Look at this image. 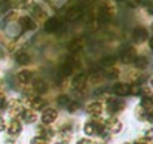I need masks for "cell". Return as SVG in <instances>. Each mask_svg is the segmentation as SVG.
Returning a JSON list of instances; mask_svg holds the SVG:
<instances>
[{
    "label": "cell",
    "mask_w": 153,
    "mask_h": 144,
    "mask_svg": "<svg viewBox=\"0 0 153 144\" xmlns=\"http://www.w3.org/2000/svg\"><path fill=\"white\" fill-rule=\"evenodd\" d=\"M24 110H25V108H24L21 99H18V98H12L10 101H7V111H9V114L12 116V119H18V117H21V114H22Z\"/></svg>",
    "instance_id": "cell-1"
},
{
    "label": "cell",
    "mask_w": 153,
    "mask_h": 144,
    "mask_svg": "<svg viewBox=\"0 0 153 144\" xmlns=\"http://www.w3.org/2000/svg\"><path fill=\"white\" fill-rule=\"evenodd\" d=\"M105 108H107L108 113L116 114V113H119V111H122L125 108V102L122 99H119V98H108L107 104H105Z\"/></svg>",
    "instance_id": "cell-2"
},
{
    "label": "cell",
    "mask_w": 153,
    "mask_h": 144,
    "mask_svg": "<svg viewBox=\"0 0 153 144\" xmlns=\"http://www.w3.org/2000/svg\"><path fill=\"white\" fill-rule=\"evenodd\" d=\"M76 64H77V62H76L74 58H68L65 62H62L61 67H59V74H61V77H68V76L73 73Z\"/></svg>",
    "instance_id": "cell-3"
},
{
    "label": "cell",
    "mask_w": 153,
    "mask_h": 144,
    "mask_svg": "<svg viewBox=\"0 0 153 144\" xmlns=\"http://www.w3.org/2000/svg\"><path fill=\"white\" fill-rule=\"evenodd\" d=\"M18 22H19V25H21V28H22L24 31H34L36 27H37L34 18H31V16H28V15L21 16V18L18 19Z\"/></svg>",
    "instance_id": "cell-4"
},
{
    "label": "cell",
    "mask_w": 153,
    "mask_h": 144,
    "mask_svg": "<svg viewBox=\"0 0 153 144\" xmlns=\"http://www.w3.org/2000/svg\"><path fill=\"white\" fill-rule=\"evenodd\" d=\"M86 82H88V76L85 73H79L73 77L71 80V88L74 91H82L85 86H86Z\"/></svg>",
    "instance_id": "cell-5"
},
{
    "label": "cell",
    "mask_w": 153,
    "mask_h": 144,
    "mask_svg": "<svg viewBox=\"0 0 153 144\" xmlns=\"http://www.w3.org/2000/svg\"><path fill=\"white\" fill-rule=\"evenodd\" d=\"M6 131H7V134L10 135V137H18L19 134H21V131H22V125H21V122L18 120V119H12L9 123H7V126H6Z\"/></svg>",
    "instance_id": "cell-6"
},
{
    "label": "cell",
    "mask_w": 153,
    "mask_h": 144,
    "mask_svg": "<svg viewBox=\"0 0 153 144\" xmlns=\"http://www.w3.org/2000/svg\"><path fill=\"white\" fill-rule=\"evenodd\" d=\"M135 58H137L135 50L131 46H126V48H123L120 50V59H122L123 64H131V62L135 61Z\"/></svg>",
    "instance_id": "cell-7"
},
{
    "label": "cell",
    "mask_w": 153,
    "mask_h": 144,
    "mask_svg": "<svg viewBox=\"0 0 153 144\" xmlns=\"http://www.w3.org/2000/svg\"><path fill=\"white\" fill-rule=\"evenodd\" d=\"M146 111H152L153 108V92L150 89L143 91V98H141V104H140Z\"/></svg>",
    "instance_id": "cell-8"
},
{
    "label": "cell",
    "mask_w": 153,
    "mask_h": 144,
    "mask_svg": "<svg viewBox=\"0 0 153 144\" xmlns=\"http://www.w3.org/2000/svg\"><path fill=\"white\" fill-rule=\"evenodd\" d=\"M86 113L92 117H98L102 113V104L100 101H92L86 105Z\"/></svg>",
    "instance_id": "cell-9"
},
{
    "label": "cell",
    "mask_w": 153,
    "mask_h": 144,
    "mask_svg": "<svg viewBox=\"0 0 153 144\" xmlns=\"http://www.w3.org/2000/svg\"><path fill=\"white\" fill-rule=\"evenodd\" d=\"M56 117H58V113H56L55 108H46L42 113V122H43V125H51V123H53L56 120Z\"/></svg>",
    "instance_id": "cell-10"
},
{
    "label": "cell",
    "mask_w": 153,
    "mask_h": 144,
    "mask_svg": "<svg viewBox=\"0 0 153 144\" xmlns=\"http://www.w3.org/2000/svg\"><path fill=\"white\" fill-rule=\"evenodd\" d=\"M82 15H83V9H82L80 6H73V7H70V9L67 10L65 18H67L68 21H77V19L82 18Z\"/></svg>",
    "instance_id": "cell-11"
},
{
    "label": "cell",
    "mask_w": 153,
    "mask_h": 144,
    "mask_svg": "<svg viewBox=\"0 0 153 144\" xmlns=\"http://www.w3.org/2000/svg\"><path fill=\"white\" fill-rule=\"evenodd\" d=\"M59 28H62L61 27V22H59V19L58 18H49L46 22H45V31L46 33H56Z\"/></svg>",
    "instance_id": "cell-12"
},
{
    "label": "cell",
    "mask_w": 153,
    "mask_h": 144,
    "mask_svg": "<svg viewBox=\"0 0 153 144\" xmlns=\"http://www.w3.org/2000/svg\"><path fill=\"white\" fill-rule=\"evenodd\" d=\"M105 128H108L110 132L117 134V132L122 131V122H120L117 117H110V119L105 122Z\"/></svg>",
    "instance_id": "cell-13"
},
{
    "label": "cell",
    "mask_w": 153,
    "mask_h": 144,
    "mask_svg": "<svg viewBox=\"0 0 153 144\" xmlns=\"http://www.w3.org/2000/svg\"><path fill=\"white\" fill-rule=\"evenodd\" d=\"M132 39H134V42H137V43H143V42L147 39V30H146L144 27H137V28H134V31H132Z\"/></svg>",
    "instance_id": "cell-14"
},
{
    "label": "cell",
    "mask_w": 153,
    "mask_h": 144,
    "mask_svg": "<svg viewBox=\"0 0 153 144\" xmlns=\"http://www.w3.org/2000/svg\"><path fill=\"white\" fill-rule=\"evenodd\" d=\"M111 15H113V10L108 7V4H105V6H101V7H100V10H98V13H97V18H98L100 22H107V21L111 18Z\"/></svg>",
    "instance_id": "cell-15"
},
{
    "label": "cell",
    "mask_w": 153,
    "mask_h": 144,
    "mask_svg": "<svg viewBox=\"0 0 153 144\" xmlns=\"http://www.w3.org/2000/svg\"><path fill=\"white\" fill-rule=\"evenodd\" d=\"M16 80L21 83V85H28L31 80H33V73L30 70H22L16 74Z\"/></svg>",
    "instance_id": "cell-16"
},
{
    "label": "cell",
    "mask_w": 153,
    "mask_h": 144,
    "mask_svg": "<svg viewBox=\"0 0 153 144\" xmlns=\"http://www.w3.org/2000/svg\"><path fill=\"white\" fill-rule=\"evenodd\" d=\"M113 92L116 94L117 96H125L129 94V85L128 83H116L114 86H113Z\"/></svg>",
    "instance_id": "cell-17"
},
{
    "label": "cell",
    "mask_w": 153,
    "mask_h": 144,
    "mask_svg": "<svg viewBox=\"0 0 153 144\" xmlns=\"http://www.w3.org/2000/svg\"><path fill=\"white\" fill-rule=\"evenodd\" d=\"M15 61H16V64H19V65H28L30 61H31V58H30V55H28L27 52L19 50V52H16V55H15Z\"/></svg>",
    "instance_id": "cell-18"
},
{
    "label": "cell",
    "mask_w": 153,
    "mask_h": 144,
    "mask_svg": "<svg viewBox=\"0 0 153 144\" xmlns=\"http://www.w3.org/2000/svg\"><path fill=\"white\" fill-rule=\"evenodd\" d=\"M21 117H22V120L27 122V123H34V122L37 120V113H36L34 110H31V108H27V110L22 111Z\"/></svg>",
    "instance_id": "cell-19"
},
{
    "label": "cell",
    "mask_w": 153,
    "mask_h": 144,
    "mask_svg": "<svg viewBox=\"0 0 153 144\" xmlns=\"http://www.w3.org/2000/svg\"><path fill=\"white\" fill-rule=\"evenodd\" d=\"M37 132H39L37 137H40V138H43V140H46V141L51 140L52 137H53V131H52L48 125H42V126H39Z\"/></svg>",
    "instance_id": "cell-20"
},
{
    "label": "cell",
    "mask_w": 153,
    "mask_h": 144,
    "mask_svg": "<svg viewBox=\"0 0 153 144\" xmlns=\"http://www.w3.org/2000/svg\"><path fill=\"white\" fill-rule=\"evenodd\" d=\"M31 10H33V16L37 18V19H45V18L48 16L46 10H45L42 6H39V4H34V6L31 7Z\"/></svg>",
    "instance_id": "cell-21"
},
{
    "label": "cell",
    "mask_w": 153,
    "mask_h": 144,
    "mask_svg": "<svg viewBox=\"0 0 153 144\" xmlns=\"http://www.w3.org/2000/svg\"><path fill=\"white\" fill-rule=\"evenodd\" d=\"M33 89H34V92H36V94H43V92H46V91H48V85H46V82H45V80L39 79V80H36V82H34Z\"/></svg>",
    "instance_id": "cell-22"
},
{
    "label": "cell",
    "mask_w": 153,
    "mask_h": 144,
    "mask_svg": "<svg viewBox=\"0 0 153 144\" xmlns=\"http://www.w3.org/2000/svg\"><path fill=\"white\" fill-rule=\"evenodd\" d=\"M83 46V40L82 39H79V37H76V39H73L71 42H70V45H68V50L70 52H79L80 49Z\"/></svg>",
    "instance_id": "cell-23"
},
{
    "label": "cell",
    "mask_w": 153,
    "mask_h": 144,
    "mask_svg": "<svg viewBox=\"0 0 153 144\" xmlns=\"http://www.w3.org/2000/svg\"><path fill=\"white\" fill-rule=\"evenodd\" d=\"M30 102V107H31V110H42L43 107H45V101L42 99V98H39V96H36V98H33L31 101H28Z\"/></svg>",
    "instance_id": "cell-24"
},
{
    "label": "cell",
    "mask_w": 153,
    "mask_h": 144,
    "mask_svg": "<svg viewBox=\"0 0 153 144\" xmlns=\"http://www.w3.org/2000/svg\"><path fill=\"white\" fill-rule=\"evenodd\" d=\"M15 18H18V10L16 9H9L3 15V22H12Z\"/></svg>",
    "instance_id": "cell-25"
},
{
    "label": "cell",
    "mask_w": 153,
    "mask_h": 144,
    "mask_svg": "<svg viewBox=\"0 0 153 144\" xmlns=\"http://www.w3.org/2000/svg\"><path fill=\"white\" fill-rule=\"evenodd\" d=\"M59 135H61L64 140L70 138V137L73 135V128H71V125H64V126L59 129Z\"/></svg>",
    "instance_id": "cell-26"
},
{
    "label": "cell",
    "mask_w": 153,
    "mask_h": 144,
    "mask_svg": "<svg viewBox=\"0 0 153 144\" xmlns=\"http://www.w3.org/2000/svg\"><path fill=\"white\" fill-rule=\"evenodd\" d=\"M134 64H135V67L137 68H146L147 65H149V59L146 58V56H137L135 58V61H134Z\"/></svg>",
    "instance_id": "cell-27"
},
{
    "label": "cell",
    "mask_w": 153,
    "mask_h": 144,
    "mask_svg": "<svg viewBox=\"0 0 153 144\" xmlns=\"http://www.w3.org/2000/svg\"><path fill=\"white\" fill-rule=\"evenodd\" d=\"M147 113H149V111H146L141 105H138V107L135 108V117H137L138 120H146V119H147Z\"/></svg>",
    "instance_id": "cell-28"
},
{
    "label": "cell",
    "mask_w": 153,
    "mask_h": 144,
    "mask_svg": "<svg viewBox=\"0 0 153 144\" xmlns=\"http://www.w3.org/2000/svg\"><path fill=\"white\" fill-rule=\"evenodd\" d=\"M114 62H116V56H113V55H107V56H104L101 59V64L104 67H111V65H114Z\"/></svg>",
    "instance_id": "cell-29"
},
{
    "label": "cell",
    "mask_w": 153,
    "mask_h": 144,
    "mask_svg": "<svg viewBox=\"0 0 153 144\" xmlns=\"http://www.w3.org/2000/svg\"><path fill=\"white\" fill-rule=\"evenodd\" d=\"M104 76H105L107 79H116V77L119 76V70H117V68H114V67H110V68H107V70H105Z\"/></svg>",
    "instance_id": "cell-30"
},
{
    "label": "cell",
    "mask_w": 153,
    "mask_h": 144,
    "mask_svg": "<svg viewBox=\"0 0 153 144\" xmlns=\"http://www.w3.org/2000/svg\"><path fill=\"white\" fill-rule=\"evenodd\" d=\"M70 102H71V99H70L67 95H59L56 98V104H58L59 107H68Z\"/></svg>",
    "instance_id": "cell-31"
},
{
    "label": "cell",
    "mask_w": 153,
    "mask_h": 144,
    "mask_svg": "<svg viewBox=\"0 0 153 144\" xmlns=\"http://www.w3.org/2000/svg\"><path fill=\"white\" fill-rule=\"evenodd\" d=\"M4 108H7V98H6L3 91H0V113H1Z\"/></svg>",
    "instance_id": "cell-32"
},
{
    "label": "cell",
    "mask_w": 153,
    "mask_h": 144,
    "mask_svg": "<svg viewBox=\"0 0 153 144\" xmlns=\"http://www.w3.org/2000/svg\"><path fill=\"white\" fill-rule=\"evenodd\" d=\"M33 4H34L33 0H19V1H18V7H21V9H28V7H31Z\"/></svg>",
    "instance_id": "cell-33"
},
{
    "label": "cell",
    "mask_w": 153,
    "mask_h": 144,
    "mask_svg": "<svg viewBox=\"0 0 153 144\" xmlns=\"http://www.w3.org/2000/svg\"><path fill=\"white\" fill-rule=\"evenodd\" d=\"M143 92V89H141V86L140 85H132V86H129V94H132V95H138V94H141Z\"/></svg>",
    "instance_id": "cell-34"
},
{
    "label": "cell",
    "mask_w": 153,
    "mask_h": 144,
    "mask_svg": "<svg viewBox=\"0 0 153 144\" xmlns=\"http://www.w3.org/2000/svg\"><path fill=\"white\" fill-rule=\"evenodd\" d=\"M95 96H98V98H107L108 99V91H105V89L95 91Z\"/></svg>",
    "instance_id": "cell-35"
},
{
    "label": "cell",
    "mask_w": 153,
    "mask_h": 144,
    "mask_svg": "<svg viewBox=\"0 0 153 144\" xmlns=\"http://www.w3.org/2000/svg\"><path fill=\"white\" fill-rule=\"evenodd\" d=\"M77 108H79V102H77V101H71V102L68 104V107H67V110H68V111H71V113H73V111H76Z\"/></svg>",
    "instance_id": "cell-36"
},
{
    "label": "cell",
    "mask_w": 153,
    "mask_h": 144,
    "mask_svg": "<svg viewBox=\"0 0 153 144\" xmlns=\"http://www.w3.org/2000/svg\"><path fill=\"white\" fill-rule=\"evenodd\" d=\"M144 138L149 140V141H152L153 140V128H149V129L144 131Z\"/></svg>",
    "instance_id": "cell-37"
},
{
    "label": "cell",
    "mask_w": 153,
    "mask_h": 144,
    "mask_svg": "<svg viewBox=\"0 0 153 144\" xmlns=\"http://www.w3.org/2000/svg\"><path fill=\"white\" fill-rule=\"evenodd\" d=\"M125 3H126V6H129V7H137V6H140V0H125Z\"/></svg>",
    "instance_id": "cell-38"
},
{
    "label": "cell",
    "mask_w": 153,
    "mask_h": 144,
    "mask_svg": "<svg viewBox=\"0 0 153 144\" xmlns=\"http://www.w3.org/2000/svg\"><path fill=\"white\" fill-rule=\"evenodd\" d=\"M31 144H48V141L43 140V138H40V137H34L31 140Z\"/></svg>",
    "instance_id": "cell-39"
},
{
    "label": "cell",
    "mask_w": 153,
    "mask_h": 144,
    "mask_svg": "<svg viewBox=\"0 0 153 144\" xmlns=\"http://www.w3.org/2000/svg\"><path fill=\"white\" fill-rule=\"evenodd\" d=\"M6 126H7L6 120L3 119V116H0V132H3V131L6 129Z\"/></svg>",
    "instance_id": "cell-40"
},
{
    "label": "cell",
    "mask_w": 153,
    "mask_h": 144,
    "mask_svg": "<svg viewBox=\"0 0 153 144\" xmlns=\"http://www.w3.org/2000/svg\"><path fill=\"white\" fill-rule=\"evenodd\" d=\"M77 144H92V141H91V140H88V138H82V140H79V141H77Z\"/></svg>",
    "instance_id": "cell-41"
},
{
    "label": "cell",
    "mask_w": 153,
    "mask_h": 144,
    "mask_svg": "<svg viewBox=\"0 0 153 144\" xmlns=\"http://www.w3.org/2000/svg\"><path fill=\"white\" fill-rule=\"evenodd\" d=\"M147 120H149L150 123H153V110H152V111H149V113H147Z\"/></svg>",
    "instance_id": "cell-42"
},
{
    "label": "cell",
    "mask_w": 153,
    "mask_h": 144,
    "mask_svg": "<svg viewBox=\"0 0 153 144\" xmlns=\"http://www.w3.org/2000/svg\"><path fill=\"white\" fill-rule=\"evenodd\" d=\"M149 46H150V49L153 50V37L150 39V40H149Z\"/></svg>",
    "instance_id": "cell-43"
},
{
    "label": "cell",
    "mask_w": 153,
    "mask_h": 144,
    "mask_svg": "<svg viewBox=\"0 0 153 144\" xmlns=\"http://www.w3.org/2000/svg\"><path fill=\"white\" fill-rule=\"evenodd\" d=\"M56 144H68V143H67V141H58Z\"/></svg>",
    "instance_id": "cell-44"
},
{
    "label": "cell",
    "mask_w": 153,
    "mask_h": 144,
    "mask_svg": "<svg viewBox=\"0 0 153 144\" xmlns=\"http://www.w3.org/2000/svg\"><path fill=\"white\" fill-rule=\"evenodd\" d=\"M150 85H152V88H153V76L150 77Z\"/></svg>",
    "instance_id": "cell-45"
},
{
    "label": "cell",
    "mask_w": 153,
    "mask_h": 144,
    "mask_svg": "<svg viewBox=\"0 0 153 144\" xmlns=\"http://www.w3.org/2000/svg\"><path fill=\"white\" fill-rule=\"evenodd\" d=\"M122 144H131V143H122Z\"/></svg>",
    "instance_id": "cell-46"
},
{
    "label": "cell",
    "mask_w": 153,
    "mask_h": 144,
    "mask_svg": "<svg viewBox=\"0 0 153 144\" xmlns=\"http://www.w3.org/2000/svg\"><path fill=\"white\" fill-rule=\"evenodd\" d=\"M152 28H153V25H152Z\"/></svg>",
    "instance_id": "cell-47"
}]
</instances>
